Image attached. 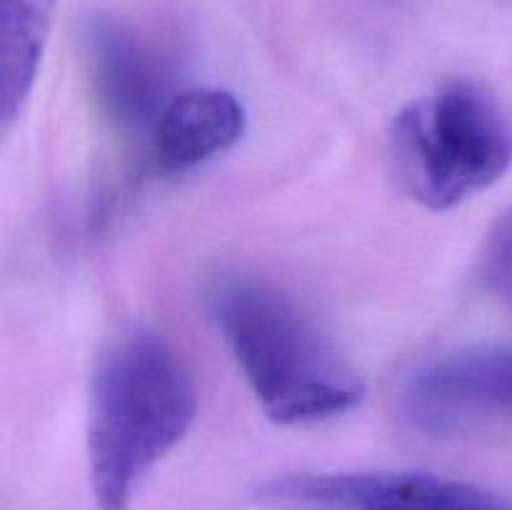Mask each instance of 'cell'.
<instances>
[{
	"instance_id": "7a4b0ae2",
	"label": "cell",
	"mask_w": 512,
	"mask_h": 510,
	"mask_svg": "<svg viewBox=\"0 0 512 510\" xmlns=\"http://www.w3.org/2000/svg\"><path fill=\"white\" fill-rule=\"evenodd\" d=\"M210 315L273 423L298 428L340 418L365 398V380L303 305L250 275L220 278Z\"/></svg>"
},
{
	"instance_id": "277c9868",
	"label": "cell",
	"mask_w": 512,
	"mask_h": 510,
	"mask_svg": "<svg viewBox=\"0 0 512 510\" xmlns=\"http://www.w3.org/2000/svg\"><path fill=\"white\" fill-rule=\"evenodd\" d=\"M85 73L98 113L128 138L148 140L165 105L180 93L168 45L130 20L95 13L83 28Z\"/></svg>"
},
{
	"instance_id": "ba28073f",
	"label": "cell",
	"mask_w": 512,
	"mask_h": 510,
	"mask_svg": "<svg viewBox=\"0 0 512 510\" xmlns=\"http://www.w3.org/2000/svg\"><path fill=\"white\" fill-rule=\"evenodd\" d=\"M55 0H0V113L18 120L38 80Z\"/></svg>"
},
{
	"instance_id": "9c48e42d",
	"label": "cell",
	"mask_w": 512,
	"mask_h": 510,
	"mask_svg": "<svg viewBox=\"0 0 512 510\" xmlns=\"http://www.w3.org/2000/svg\"><path fill=\"white\" fill-rule=\"evenodd\" d=\"M480 275L485 285L512 300V208L495 220L480 250Z\"/></svg>"
},
{
	"instance_id": "8992f818",
	"label": "cell",
	"mask_w": 512,
	"mask_h": 510,
	"mask_svg": "<svg viewBox=\"0 0 512 510\" xmlns=\"http://www.w3.org/2000/svg\"><path fill=\"white\" fill-rule=\"evenodd\" d=\"M268 510H508L463 480L408 470L290 473L255 490Z\"/></svg>"
},
{
	"instance_id": "5b68a950",
	"label": "cell",
	"mask_w": 512,
	"mask_h": 510,
	"mask_svg": "<svg viewBox=\"0 0 512 510\" xmlns=\"http://www.w3.org/2000/svg\"><path fill=\"white\" fill-rule=\"evenodd\" d=\"M398 413L428 438L512 425V345H470L415 365L398 388Z\"/></svg>"
},
{
	"instance_id": "6da1fadb",
	"label": "cell",
	"mask_w": 512,
	"mask_h": 510,
	"mask_svg": "<svg viewBox=\"0 0 512 510\" xmlns=\"http://www.w3.org/2000/svg\"><path fill=\"white\" fill-rule=\"evenodd\" d=\"M198 413L193 373L148 325L125 328L98 355L88 393V478L98 510H128Z\"/></svg>"
},
{
	"instance_id": "3957f363",
	"label": "cell",
	"mask_w": 512,
	"mask_h": 510,
	"mask_svg": "<svg viewBox=\"0 0 512 510\" xmlns=\"http://www.w3.org/2000/svg\"><path fill=\"white\" fill-rule=\"evenodd\" d=\"M390 160L408 198L428 210H450L510 168V118L485 85L448 80L395 115Z\"/></svg>"
},
{
	"instance_id": "52a82bcc",
	"label": "cell",
	"mask_w": 512,
	"mask_h": 510,
	"mask_svg": "<svg viewBox=\"0 0 512 510\" xmlns=\"http://www.w3.org/2000/svg\"><path fill=\"white\" fill-rule=\"evenodd\" d=\"M245 133V108L230 90L185 88L163 108L148 135V163L180 175L228 153Z\"/></svg>"
}]
</instances>
